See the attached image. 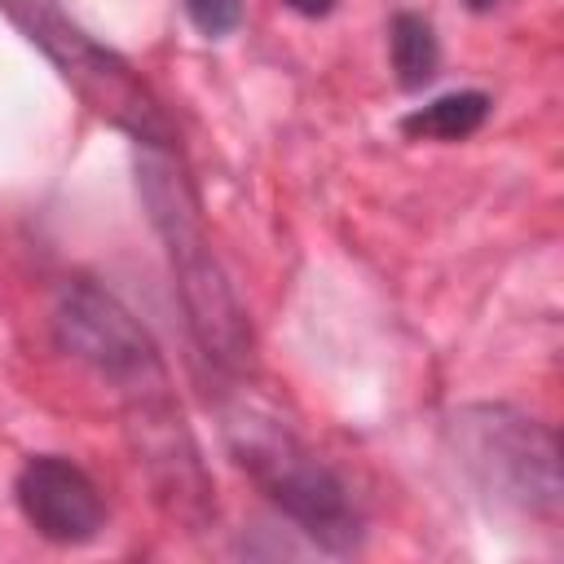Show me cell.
<instances>
[{"mask_svg":"<svg viewBox=\"0 0 564 564\" xmlns=\"http://www.w3.org/2000/svg\"><path fill=\"white\" fill-rule=\"evenodd\" d=\"M145 185H150L154 220L163 225V234L172 242V264L181 273V291H185V308H189V326H194L198 344L207 348V357H216L225 366L242 361V348H247L242 313H238L225 278L216 273L212 251L203 247L198 220L189 216L181 185L163 167H145Z\"/></svg>","mask_w":564,"mask_h":564,"instance_id":"cell-3","label":"cell"},{"mask_svg":"<svg viewBox=\"0 0 564 564\" xmlns=\"http://www.w3.org/2000/svg\"><path fill=\"white\" fill-rule=\"evenodd\" d=\"M229 449L256 476V485L326 551H352L361 538L357 502L348 498L344 480L313 458L291 432L269 419L234 414L229 419Z\"/></svg>","mask_w":564,"mask_h":564,"instance_id":"cell-1","label":"cell"},{"mask_svg":"<svg viewBox=\"0 0 564 564\" xmlns=\"http://www.w3.org/2000/svg\"><path fill=\"white\" fill-rule=\"evenodd\" d=\"M471 432V467L485 485L502 489L520 507H555L560 476H555V441L533 419L507 410H480V423L463 419Z\"/></svg>","mask_w":564,"mask_h":564,"instance_id":"cell-5","label":"cell"},{"mask_svg":"<svg viewBox=\"0 0 564 564\" xmlns=\"http://www.w3.org/2000/svg\"><path fill=\"white\" fill-rule=\"evenodd\" d=\"M0 9L31 35V44H40L57 62L66 84L97 115H106L110 123L128 128L145 145H167L172 141V123H167L163 106L132 75V66L119 53L101 48L93 35H84L53 0H0Z\"/></svg>","mask_w":564,"mask_h":564,"instance_id":"cell-2","label":"cell"},{"mask_svg":"<svg viewBox=\"0 0 564 564\" xmlns=\"http://www.w3.org/2000/svg\"><path fill=\"white\" fill-rule=\"evenodd\" d=\"M485 119H489V97L476 88H463V93H445V97L410 110L401 119V132L414 141H463Z\"/></svg>","mask_w":564,"mask_h":564,"instance_id":"cell-7","label":"cell"},{"mask_svg":"<svg viewBox=\"0 0 564 564\" xmlns=\"http://www.w3.org/2000/svg\"><path fill=\"white\" fill-rule=\"evenodd\" d=\"M181 4L207 40H220L242 22V0H181Z\"/></svg>","mask_w":564,"mask_h":564,"instance_id":"cell-9","label":"cell"},{"mask_svg":"<svg viewBox=\"0 0 564 564\" xmlns=\"http://www.w3.org/2000/svg\"><path fill=\"white\" fill-rule=\"evenodd\" d=\"M18 507L26 516V524L62 546H79L88 538H97V529L106 524V498L93 485V476L84 467H75L62 454H40L18 471Z\"/></svg>","mask_w":564,"mask_h":564,"instance_id":"cell-6","label":"cell"},{"mask_svg":"<svg viewBox=\"0 0 564 564\" xmlns=\"http://www.w3.org/2000/svg\"><path fill=\"white\" fill-rule=\"evenodd\" d=\"M295 13H304V18H326L330 9H335V0H286Z\"/></svg>","mask_w":564,"mask_h":564,"instance_id":"cell-10","label":"cell"},{"mask_svg":"<svg viewBox=\"0 0 564 564\" xmlns=\"http://www.w3.org/2000/svg\"><path fill=\"white\" fill-rule=\"evenodd\" d=\"M57 339L62 348H70L79 361H88L97 375L128 383V388H145V383H163L159 370V352L150 344V335L132 322V313L110 300L106 291L75 282L62 291L57 304Z\"/></svg>","mask_w":564,"mask_h":564,"instance_id":"cell-4","label":"cell"},{"mask_svg":"<svg viewBox=\"0 0 564 564\" xmlns=\"http://www.w3.org/2000/svg\"><path fill=\"white\" fill-rule=\"evenodd\" d=\"M388 48H392V70H397V84L401 88H423L436 66H441V44H436V31L427 18L419 13H397L392 26H388Z\"/></svg>","mask_w":564,"mask_h":564,"instance_id":"cell-8","label":"cell"},{"mask_svg":"<svg viewBox=\"0 0 564 564\" xmlns=\"http://www.w3.org/2000/svg\"><path fill=\"white\" fill-rule=\"evenodd\" d=\"M467 4H471V9H476V13H485V9H494V4H498V0H467Z\"/></svg>","mask_w":564,"mask_h":564,"instance_id":"cell-11","label":"cell"}]
</instances>
